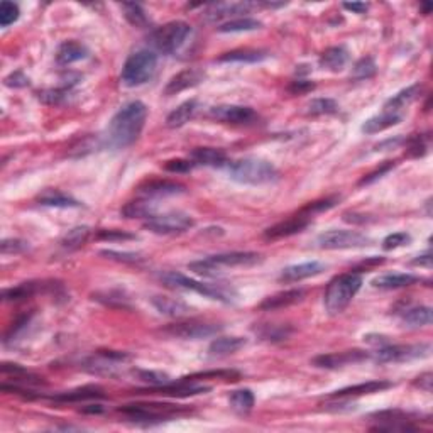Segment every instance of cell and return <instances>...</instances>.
<instances>
[{
	"instance_id": "2",
	"label": "cell",
	"mask_w": 433,
	"mask_h": 433,
	"mask_svg": "<svg viewBox=\"0 0 433 433\" xmlns=\"http://www.w3.org/2000/svg\"><path fill=\"white\" fill-rule=\"evenodd\" d=\"M229 175L234 182L243 185H268L280 178V171L273 162L261 158H244L229 164Z\"/></svg>"
},
{
	"instance_id": "52",
	"label": "cell",
	"mask_w": 433,
	"mask_h": 433,
	"mask_svg": "<svg viewBox=\"0 0 433 433\" xmlns=\"http://www.w3.org/2000/svg\"><path fill=\"white\" fill-rule=\"evenodd\" d=\"M97 239L108 240V243H115V240H132V239H136V236L134 234L124 232V230L102 229V230H99V234H97Z\"/></svg>"
},
{
	"instance_id": "26",
	"label": "cell",
	"mask_w": 433,
	"mask_h": 433,
	"mask_svg": "<svg viewBox=\"0 0 433 433\" xmlns=\"http://www.w3.org/2000/svg\"><path fill=\"white\" fill-rule=\"evenodd\" d=\"M403 115L399 112H382V114L374 115V117L367 119L366 122L362 124L360 131L364 134H378V132L386 131V129H391L395 125H398L401 122Z\"/></svg>"
},
{
	"instance_id": "31",
	"label": "cell",
	"mask_w": 433,
	"mask_h": 433,
	"mask_svg": "<svg viewBox=\"0 0 433 433\" xmlns=\"http://www.w3.org/2000/svg\"><path fill=\"white\" fill-rule=\"evenodd\" d=\"M432 320L433 315L430 306H406L401 312V322L411 328L427 327L432 323Z\"/></svg>"
},
{
	"instance_id": "39",
	"label": "cell",
	"mask_w": 433,
	"mask_h": 433,
	"mask_svg": "<svg viewBox=\"0 0 433 433\" xmlns=\"http://www.w3.org/2000/svg\"><path fill=\"white\" fill-rule=\"evenodd\" d=\"M262 27V23L252 17H236V19H229L223 24L216 27L219 32H249L258 31Z\"/></svg>"
},
{
	"instance_id": "33",
	"label": "cell",
	"mask_w": 433,
	"mask_h": 433,
	"mask_svg": "<svg viewBox=\"0 0 433 433\" xmlns=\"http://www.w3.org/2000/svg\"><path fill=\"white\" fill-rule=\"evenodd\" d=\"M269 56L264 49H234V51L223 53L219 58V63H259Z\"/></svg>"
},
{
	"instance_id": "47",
	"label": "cell",
	"mask_w": 433,
	"mask_h": 433,
	"mask_svg": "<svg viewBox=\"0 0 433 433\" xmlns=\"http://www.w3.org/2000/svg\"><path fill=\"white\" fill-rule=\"evenodd\" d=\"M137 379L146 384H149L151 388H156V386H164L171 382V378L168 374L161 373V371H134Z\"/></svg>"
},
{
	"instance_id": "49",
	"label": "cell",
	"mask_w": 433,
	"mask_h": 433,
	"mask_svg": "<svg viewBox=\"0 0 433 433\" xmlns=\"http://www.w3.org/2000/svg\"><path fill=\"white\" fill-rule=\"evenodd\" d=\"M68 93H70V88H66V86L56 90H45V92H39V100L49 103V106H58V103H61L66 99Z\"/></svg>"
},
{
	"instance_id": "9",
	"label": "cell",
	"mask_w": 433,
	"mask_h": 433,
	"mask_svg": "<svg viewBox=\"0 0 433 433\" xmlns=\"http://www.w3.org/2000/svg\"><path fill=\"white\" fill-rule=\"evenodd\" d=\"M430 344H410V345H395L388 344L384 347L376 349L373 354V359L379 364H391V362H408V360L423 359L430 356Z\"/></svg>"
},
{
	"instance_id": "32",
	"label": "cell",
	"mask_w": 433,
	"mask_h": 433,
	"mask_svg": "<svg viewBox=\"0 0 433 433\" xmlns=\"http://www.w3.org/2000/svg\"><path fill=\"white\" fill-rule=\"evenodd\" d=\"M198 112V102L197 100H186V102H183L182 106H178L175 108V110L171 112V114L166 117V125H168L169 129H178V127H183V125L186 124V122H190L191 119L195 117V114Z\"/></svg>"
},
{
	"instance_id": "13",
	"label": "cell",
	"mask_w": 433,
	"mask_h": 433,
	"mask_svg": "<svg viewBox=\"0 0 433 433\" xmlns=\"http://www.w3.org/2000/svg\"><path fill=\"white\" fill-rule=\"evenodd\" d=\"M220 330H222V325L190 320V322H180V323L169 325V327H166L162 332H164L166 335H169V337L191 338V341H197V338H207V337H212V335H216Z\"/></svg>"
},
{
	"instance_id": "41",
	"label": "cell",
	"mask_w": 433,
	"mask_h": 433,
	"mask_svg": "<svg viewBox=\"0 0 433 433\" xmlns=\"http://www.w3.org/2000/svg\"><path fill=\"white\" fill-rule=\"evenodd\" d=\"M229 401L234 411L245 415L252 410V406H254V393H252L251 389H237V391H234L232 395H230Z\"/></svg>"
},
{
	"instance_id": "35",
	"label": "cell",
	"mask_w": 433,
	"mask_h": 433,
	"mask_svg": "<svg viewBox=\"0 0 433 433\" xmlns=\"http://www.w3.org/2000/svg\"><path fill=\"white\" fill-rule=\"evenodd\" d=\"M420 93H421V85L420 83H415V85L408 86V88L401 90V92H398L396 95H393L389 100H386L384 110L386 112H399L401 108L410 106L411 102H415Z\"/></svg>"
},
{
	"instance_id": "46",
	"label": "cell",
	"mask_w": 433,
	"mask_h": 433,
	"mask_svg": "<svg viewBox=\"0 0 433 433\" xmlns=\"http://www.w3.org/2000/svg\"><path fill=\"white\" fill-rule=\"evenodd\" d=\"M308 115H330L338 112V103L334 99H315L306 107Z\"/></svg>"
},
{
	"instance_id": "34",
	"label": "cell",
	"mask_w": 433,
	"mask_h": 433,
	"mask_svg": "<svg viewBox=\"0 0 433 433\" xmlns=\"http://www.w3.org/2000/svg\"><path fill=\"white\" fill-rule=\"evenodd\" d=\"M153 305L161 315L166 317H175V319H182V317H186L190 313V306L185 305L183 301L175 298H168V297H154Z\"/></svg>"
},
{
	"instance_id": "7",
	"label": "cell",
	"mask_w": 433,
	"mask_h": 433,
	"mask_svg": "<svg viewBox=\"0 0 433 433\" xmlns=\"http://www.w3.org/2000/svg\"><path fill=\"white\" fill-rule=\"evenodd\" d=\"M190 34V24L183 23V21H171V23L164 24V26L154 29L149 34V38H147V42H149V46L154 51L162 54H173L185 45Z\"/></svg>"
},
{
	"instance_id": "44",
	"label": "cell",
	"mask_w": 433,
	"mask_h": 433,
	"mask_svg": "<svg viewBox=\"0 0 433 433\" xmlns=\"http://www.w3.org/2000/svg\"><path fill=\"white\" fill-rule=\"evenodd\" d=\"M338 200H341V197H327V198H322V200L310 201L308 205H305V207L299 210V214L313 219V215L322 214V212H327V210H330V208H334L335 205L338 203Z\"/></svg>"
},
{
	"instance_id": "10",
	"label": "cell",
	"mask_w": 433,
	"mask_h": 433,
	"mask_svg": "<svg viewBox=\"0 0 433 433\" xmlns=\"http://www.w3.org/2000/svg\"><path fill=\"white\" fill-rule=\"evenodd\" d=\"M195 225V220L183 212H169V214L153 215L144 222V229L158 236H175L183 234Z\"/></svg>"
},
{
	"instance_id": "60",
	"label": "cell",
	"mask_w": 433,
	"mask_h": 433,
	"mask_svg": "<svg viewBox=\"0 0 433 433\" xmlns=\"http://www.w3.org/2000/svg\"><path fill=\"white\" fill-rule=\"evenodd\" d=\"M415 386H418L420 389H425L427 393L432 391V373H425L421 376L417 378L415 381Z\"/></svg>"
},
{
	"instance_id": "54",
	"label": "cell",
	"mask_w": 433,
	"mask_h": 433,
	"mask_svg": "<svg viewBox=\"0 0 433 433\" xmlns=\"http://www.w3.org/2000/svg\"><path fill=\"white\" fill-rule=\"evenodd\" d=\"M427 153V144H425L423 137L415 136L408 140V154L413 158H420Z\"/></svg>"
},
{
	"instance_id": "58",
	"label": "cell",
	"mask_w": 433,
	"mask_h": 433,
	"mask_svg": "<svg viewBox=\"0 0 433 433\" xmlns=\"http://www.w3.org/2000/svg\"><path fill=\"white\" fill-rule=\"evenodd\" d=\"M102 256H107L108 259H115V261H124V262H136L139 261V256L132 254V252H117V251H102Z\"/></svg>"
},
{
	"instance_id": "53",
	"label": "cell",
	"mask_w": 433,
	"mask_h": 433,
	"mask_svg": "<svg viewBox=\"0 0 433 433\" xmlns=\"http://www.w3.org/2000/svg\"><path fill=\"white\" fill-rule=\"evenodd\" d=\"M193 168L195 162L191 160H169L164 162V169L171 173H188Z\"/></svg>"
},
{
	"instance_id": "42",
	"label": "cell",
	"mask_w": 433,
	"mask_h": 433,
	"mask_svg": "<svg viewBox=\"0 0 433 433\" xmlns=\"http://www.w3.org/2000/svg\"><path fill=\"white\" fill-rule=\"evenodd\" d=\"M122 10H124V16L129 21V24H132L134 27H146L149 24L146 10L143 9L140 3L124 2L122 3Z\"/></svg>"
},
{
	"instance_id": "21",
	"label": "cell",
	"mask_w": 433,
	"mask_h": 433,
	"mask_svg": "<svg viewBox=\"0 0 433 433\" xmlns=\"http://www.w3.org/2000/svg\"><path fill=\"white\" fill-rule=\"evenodd\" d=\"M393 388V382L389 381H367V382H360V384L356 386H349V388L338 389V391L332 393L328 396V399H337V398H356V396H364V395H373V393L384 391V389Z\"/></svg>"
},
{
	"instance_id": "36",
	"label": "cell",
	"mask_w": 433,
	"mask_h": 433,
	"mask_svg": "<svg viewBox=\"0 0 433 433\" xmlns=\"http://www.w3.org/2000/svg\"><path fill=\"white\" fill-rule=\"evenodd\" d=\"M245 344H247V341L243 337H219L208 345V354L212 357L230 356V354L240 351Z\"/></svg>"
},
{
	"instance_id": "43",
	"label": "cell",
	"mask_w": 433,
	"mask_h": 433,
	"mask_svg": "<svg viewBox=\"0 0 433 433\" xmlns=\"http://www.w3.org/2000/svg\"><path fill=\"white\" fill-rule=\"evenodd\" d=\"M376 71L378 64L373 58H360V60L352 66L351 80H369V78H373L374 75H376Z\"/></svg>"
},
{
	"instance_id": "61",
	"label": "cell",
	"mask_w": 433,
	"mask_h": 433,
	"mask_svg": "<svg viewBox=\"0 0 433 433\" xmlns=\"http://www.w3.org/2000/svg\"><path fill=\"white\" fill-rule=\"evenodd\" d=\"M344 9L351 10L354 14H366L369 5L364 2H344Z\"/></svg>"
},
{
	"instance_id": "23",
	"label": "cell",
	"mask_w": 433,
	"mask_h": 433,
	"mask_svg": "<svg viewBox=\"0 0 433 433\" xmlns=\"http://www.w3.org/2000/svg\"><path fill=\"white\" fill-rule=\"evenodd\" d=\"M420 277L410 273H389L382 274L373 280V286L378 290H399V288L413 286V284L420 283Z\"/></svg>"
},
{
	"instance_id": "56",
	"label": "cell",
	"mask_w": 433,
	"mask_h": 433,
	"mask_svg": "<svg viewBox=\"0 0 433 433\" xmlns=\"http://www.w3.org/2000/svg\"><path fill=\"white\" fill-rule=\"evenodd\" d=\"M315 88V83L308 80H295L291 82V85L288 86V92L293 93V95H303V93H308Z\"/></svg>"
},
{
	"instance_id": "37",
	"label": "cell",
	"mask_w": 433,
	"mask_h": 433,
	"mask_svg": "<svg viewBox=\"0 0 433 433\" xmlns=\"http://www.w3.org/2000/svg\"><path fill=\"white\" fill-rule=\"evenodd\" d=\"M156 212V205L151 203L149 198H143V200H134L129 201L127 205H124L121 210V214L125 219H151Z\"/></svg>"
},
{
	"instance_id": "5",
	"label": "cell",
	"mask_w": 433,
	"mask_h": 433,
	"mask_svg": "<svg viewBox=\"0 0 433 433\" xmlns=\"http://www.w3.org/2000/svg\"><path fill=\"white\" fill-rule=\"evenodd\" d=\"M262 258L258 252H225V254L208 256V258L200 259V261L191 262L188 268L198 274H216L222 273L223 269L232 268H249L258 262H261Z\"/></svg>"
},
{
	"instance_id": "24",
	"label": "cell",
	"mask_w": 433,
	"mask_h": 433,
	"mask_svg": "<svg viewBox=\"0 0 433 433\" xmlns=\"http://www.w3.org/2000/svg\"><path fill=\"white\" fill-rule=\"evenodd\" d=\"M103 398H106V391L100 386H83V388L71 389V391H64L61 395L53 396L51 399L56 403H80Z\"/></svg>"
},
{
	"instance_id": "59",
	"label": "cell",
	"mask_w": 433,
	"mask_h": 433,
	"mask_svg": "<svg viewBox=\"0 0 433 433\" xmlns=\"http://www.w3.org/2000/svg\"><path fill=\"white\" fill-rule=\"evenodd\" d=\"M364 342H367L369 345H374L376 349L384 347V345L391 344V342L388 341V337H384V335H376V334L364 335Z\"/></svg>"
},
{
	"instance_id": "57",
	"label": "cell",
	"mask_w": 433,
	"mask_h": 433,
	"mask_svg": "<svg viewBox=\"0 0 433 433\" xmlns=\"http://www.w3.org/2000/svg\"><path fill=\"white\" fill-rule=\"evenodd\" d=\"M3 82H5L7 86H14V88H23V86L29 85V78L23 71H14Z\"/></svg>"
},
{
	"instance_id": "15",
	"label": "cell",
	"mask_w": 433,
	"mask_h": 433,
	"mask_svg": "<svg viewBox=\"0 0 433 433\" xmlns=\"http://www.w3.org/2000/svg\"><path fill=\"white\" fill-rule=\"evenodd\" d=\"M371 357V354L366 351H359V349H354V351H345V352H334V354H322V356H317L312 360V364L320 369H338V367L351 366V364H359L364 362Z\"/></svg>"
},
{
	"instance_id": "38",
	"label": "cell",
	"mask_w": 433,
	"mask_h": 433,
	"mask_svg": "<svg viewBox=\"0 0 433 433\" xmlns=\"http://www.w3.org/2000/svg\"><path fill=\"white\" fill-rule=\"evenodd\" d=\"M90 227L80 225V227H73L71 230H68L60 240V247L64 249V251H75V249L82 247L83 244L88 240L90 237Z\"/></svg>"
},
{
	"instance_id": "16",
	"label": "cell",
	"mask_w": 433,
	"mask_h": 433,
	"mask_svg": "<svg viewBox=\"0 0 433 433\" xmlns=\"http://www.w3.org/2000/svg\"><path fill=\"white\" fill-rule=\"evenodd\" d=\"M310 223H312V219L306 215H301L298 212V214L295 216H291V219L283 220V222H280V223H276V225L266 229L264 234H262V237H264L266 240L284 239V237H291V236H295V234L303 232Z\"/></svg>"
},
{
	"instance_id": "30",
	"label": "cell",
	"mask_w": 433,
	"mask_h": 433,
	"mask_svg": "<svg viewBox=\"0 0 433 433\" xmlns=\"http://www.w3.org/2000/svg\"><path fill=\"white\" fill-rule=\"evenodd\" d=\"M38 203L45 205V207H54V208H73V207H80V201L75 200L70 195L63 193L60 190H53L48 188L38 195Z\"/></svg>"
},
{
	"instance_id": "48",
	"label": "cell",
	"mask_w": 433,
	"mask_h": 433,
	"mask_svg": "<svg viewBox=\"0 0 433 433\" xmlns=\"http://www.w3.org/2000/svg\"><path fill=\"white\" fill-rule=\"evenodd\" d=\"M21 16L19 5L14 2H9V0H3L0 3V26L2 27H9L10 24L16 23Z\"/></svg>"
},
{
	"instance_id": "55",
	"label": "cell",
	"mask_w": 433,
	"mask_h": 433,
	"mask_svg": "<svg viewBox=\"0 0 433 433\" xmlns=\"http://www.w3.org/2000/svg\"><path fill=\"white\" fill-rule=\"evenodd\" d=\"M393 168H395V161H386V164H382L381 168L376 169V171H373V173H369V175L364 176V178L359 182V185L364 186V185H369V183L376 182L378 178H381L382 175H386V173H388L389 169H393Z\"/></svg>"
},
{
	"instance_id": "14",
	"label": "cell",
	"mask_w": 433,
	"mask_h": 433,
	"mask_svg": "<svg viewBox=\"0 0 433 433\" xmlns=\"http://www.w3.org/2000/svg\"><path fill=\"white\" fill-rule=\"evenodd\" d=\"M208 115L223 124L234 125H247L258 121V114L254 108L245 106H219L210 108Z\"/></svg>"
},
{
	"instance_id": "50",
	"label": "cell",
	"mask_w": 433,
	"mask_h": 433,
	"mask_svg": "<svg viewBox=\"0 0 433 433\" xmlns=\"http://www.w3.org/2000/svg\"><path fill=\"white\" fill-rule=\"evenodd\" d=\"M410 243H411L410 234L395 232V234H389V236L382 240V249H384V251H393V249L403 247V245H406Z\"/></svg>"
},
{
	"instance_id": "8",
	"label": "cell",
	"mask_w": 433,
	"mask_h": 433,
	"mask_svg": "<svg viewBox=\"0 0 433 433\" xmlns=\"http://www.w3.org/2000/svg\"><path fill=\"white\" fill-rule=\"evenodd\" d=\"M119 413L137 425H154L185 413V408L176 405H162V403H134L119 408Z\"/></svg>"
},
{
	"instance_id": "22",
	"label": "cell",
	"mask_w": 433,
	"mask_h": 433,
	"mask_svg": "<svg viewBox=\"0 0 433 433\" xmlns=\"http://www.w3.org/2000/svg\"><path fill=\"white\" fill-rule=\"evenodd\" d=\"M190 160L195 162V166H208V168H223L230 164L225 151L216 147H197L190 153Z\"/></svg>"
},
{
	"instance_id": "11",
	"label": "cell",
	"mask_w": 433,
	"mask_h": 433,
	"mask_svg": "<svg viewBox=\"0 0 433 433\" xmlns=\"http://www.w3.org/2000/svg\"><path fill=\"white\" fill-rule=\"evenodd\" d=\"M317 243L322 249H330V251H337V249H360L371 244V239L364 234L357 232V230H327V232L320 234Z\"/></svg>"
},
{
	"instance_id": "62",
	"label": "cell",
	"mask_w": 433,
	"mask_h": 433,
	"mask_svg": "<svg viewBox=\"0 0 433 433\" xmlns=\"http://www.w3.org/2000/svg\"><path fill=\"white\" fill-rule=\"evenodd\" d=\"M415 266H425V268H432V254L430 252H425V254L418 256L417 259H413Z\"/></svg>"
},
{
	"instance_id": "20",
	"label": "cell",
	"mask_w": 433,
	"mask_h": 433,
	"mask_svg": "<svg viewBox=\"0 0 433 433\" xmlns=\"http://www.w3.org/2000/svg\"><path fill=\"white\" fill-rule=\"evenodd\" d=\"M325 271V264L320 261H308L301 264L288 266L281 271L280 281L281 283H298V281L308 280V277L319 276Z\"/></svg>"
},
{
	"instance_id": "18",
	"label": "cell",
	"mask_w": 433,
	"mask_h": 433,
	"mask_svg": "<svg viewBox=\"0 0 433 433\" xmlns=\"http://www.w3.org/2000/svg\"><path fill=\"white\" fill-rule=\"evenodd\" d=\"M205 80V71L201 68H186V70L180 71L178 75L171 78L164 86V95H178V93L185 92V90L193 88V86L200 85Z\"/></svg>"
},
{
	"instance_id": "12",
	"label": "cell",
	"mask_w": 433,
	"mask_h": 433,
	"mask_svg": "<svg viewBox=\"0 0 433 433\" xmlns=\"http://www.w3.org/2000/svg\"><path fill=\"white\" fill-rule=\"evenodd\" d=\"M376 425L371 427L374 432H417L418 427L415 425L413 417L401 410H386L374 413L373 417Z\"/></svg>"
},
{
	"instance_id": "25",
	"label": "cell",
	"mask_w": 433,
	"mask_h": 433,
	"mask_svg": "<svg viewBox=\"0 0 433 433\" xmlns=\"http://www.w3.org/2000/svg\"><path fill=\"white\" fill-rule=\"evenodd\" d=\"M305 297V290L298 288V290H288L281 291V293L273 295V297L264 298V301L259 305V310H264V312H274V310L286 308V306L297 305Z\"/></svg>"
},
{
	"instance_id": "51",
	"label": "cell",
	"mask_w": 433,
	"mask_h": 433,
	"mask_svg": "<svg viewBox=\"0 0 433 433\" xmlns=\"http://www.w3.org/2000/svg\"><path fill=\"white\" fill-rule=\"evenodd\" d=\"M29 249L26 240L21 239H3L0 244V251L2 254H23Z\"/></svg>"
},
{
	"instance_id": "64",
	"label": "cell",
	"mask_w": 433,
	"mask_h": 433,
	"mask_svg": "<svg viewBox=\"0 0 433 433\" xmlns=\"http://www.w3.org/2000/svg\"><path fill=\"white\" fill-rule=\"evenodd\" d=\"M421 9H423L425 16H428V14H430L432 9H433V3H423V5H421Z\"/></svg>"
},
{
	"instance_id": "17",
	"label": "cell",
	"mask_w": 433,
	"mask_h": 433,
	"mask_svg": "<svg viewBox=\"0 0 433 433\" xmlns=\"http://www.w3.org/2000/svg\"><path fill=\"white\" fill-rule=\"evenodd\" d=\"M259 7V3L251 2H220V3H210L208 9L203 12V19L207 23H216V21L229 19V17H236L239 14H247L249 10Z\"/></svg>"
},
{
	"instance_id": "29",
	"label": "cell",
	"mask_w": 433,
	"mask_h": 433,
	"mask_svg": "<svg viewBox=\"0 0 433 433\" xmlns=\"http://www.w3.org/2000/svg\"><path fill=\"white\" fill-rule=\"evenodd\" d=\"M46 286L48 284L39 283V281H27V283H21L17 286L5 288L2 291V299L3 301H23V299L34 297L39 291L46 290Z\"/></svg>"
},
{
	"instance_id": "63",
	"label": "cell",
	"mask_w": 433,
	"mask_h": 433,
	"mask_svg": "<svg viewBox=\"0 0 433 433\" xmlns=\"http://www.w3.org/2000/svg\"><path fill=\"white\" fill-rule=\"evenodd\" d=\"M85 413H102L103 408L102 405H90V408H85Z\"/></svg>"
},
{
	"instance_id": "19",
	"label": "cell",
	"mask_w": 433,
	"mask_h": 433,
	"mask_svg": "<svg viewBox=\"0 0 433 433\" xmlns=\"http://www.w3.org/2000/svg\"><path fill=\"white\" fill-rule=\"evenodd\" d=\"M186 188L182 183L169 182V180H151L137 188V193L143 198H164L185 193Z\"/></svg>"
},
{
	"instance_id": "1",
	"label": "cell",
	"mask_w": 433,
	"mask_h": 433,
	"mask_svg": "<svg viewBox=\"0 0 433 433\" xmlns=\"http://www.w3.org/2000/svg\"><path fill=\"white\" fill-rule=\"evenodd\" d=\"M147 119V107L139 100L125 103L108 122L106 146L112 149H124L139 139Z\"/></svg>"
},
{
	"instance_id": "40",
	"label": "cell",
	"mask_w": 433,
	"mask_h": 433,
	"mask_svg": "<svg viewBox=\"0 0 433 433\" xmlns=\"http://www.w3.org/2000/svg\"><path fill=\"white\" fill-rule=\"evenodd\" d=\"M254 332L258 334V337H261L262 341L268 342H281L286 341L291 335L293 328L290 325H261V327L254 328Z\"/></svg>"
},
{
	"instance_id": "4",
	"label": "cell",
	"mask_w": 433,
	"mask_h": 433,
	"mask_svg": "<svg viewBox=\"0 0 433 433\" xmlns=\"http://www.w3.org/2000/svg\"><path fill=\"white\" fill-rule=\"evenodd\" d=\"M160 280L166 284L168 288L173 290H185V291H195L198 295H203V297L216 299V301L222 303H234V299L237 298V293L232 288H227L223 284H208L201 283V281L191 280V277L185 276L182 273H176V271H168V273H162Z\"/></svg>"
},
{
	"instance_id": "6",
	"label": "cell",
	"mask_w": 433,
	"mask_h": 433,
	"mask_svg": "<svg viewBox=\"0 0 433 433\" xmlns=\"http://www.w3.org/2000/svg\"><path fill=\"white\" fill-rule=\"evenodd\" d=\"M158 68V54L153 49H139L125 60L121 82L125 86H140L154 77Z\"/></svg>"
},
{
	"instance_id": "28",
	"label": "cell",
	"mask_w": 433,
	"mask_h": 433,
	"mask_svg": "<svg viewBox=\"0 0 433 433\" xmlns=\"http://www.w3.org/2000/svg\"><path fill=\"white\" fill-rule=\"evenodd\" d=\"M349 51L345 46H332L320 56V66L328 71H342L349 63Z\"/></svg>"
},
{
	"instance_id": "27",
	"label": "cell",
	"mask_w": 433,
	"mask_h": 433,
	"mask_svg": "<svg viewBox=\"0 0 433 433\" xmlns=\"http://www.w3.org/2000/svg\"><path fill=\"white\" fill-rule=\"evenodd\" d=\"M88 56V49L78 41H64L60 45L56 51V63L60 66H70V64L77 63V61L85 60Z\"/></svg>"
},
{
	"instance_id": "45",
	"label": "cell",
	"mask_w": 433,
	"mask_h": 433,
	"mask_svg": "<svg viewBox=\"0 0 433 433\" xmlns=\"http://www.w3.org/2000/svg\"><path fill=\"white\" fill-rule=\"evenodd\" d=\"M31 320H32V313L21 315L16 322L10 325V328L5 332V335H3V344L9 345L10 342L17 341V338L26 332V328L29 327V325H31Z\"/></svg>"
},
{
	"instance_id": "3",
	"label": "cell",
	"mask_w": 433,
	"mask_h": 433,
	"mask_svg": "<svg viewBox=\"0 0 433 433\" xmlns=\"http://www.w3.org/2000/svg\"><path fill=\"white\" fill-rule=\"evenodd\" d=\"M362 286V276L357 271L341 274L328 283L325 291V308L330 315H338L344 312L352 301L357 291Z\"/></svg>"
}]
</instances>
